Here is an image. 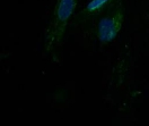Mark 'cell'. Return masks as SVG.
<instances>
[{
  "label": "cell",
  "instance_id": "obj_1",
  "mask_svg": "<svg viewBox=\"0 0 149 126\" xmlns=\"http://www.w3.org/2000/svg\"><path fill=\"white\" fill-rule=\"evenodd\" d=\"M78 0H56L45 33V51L52 53L61 46L68 22L74 14Z\"/></svg>",
  "mask_w": 149,
  "mask_h": 126
},
{
  "label": "cell",
  "instance_id": "obj_2",
  "mask_svg": "<svg viewBox=\"0 0 149 126\" xmlns=\"http://www.w3.org/2000/svg\"><path fill=\"white\" fill-rule=\"evenodd\" d=\"M125 17L124 7L120 5L106 11V14L98 20L97 38L102 43H111L120 33Z\"/></svg>",
  "mask_w": 149,
  "mask_h": 126
},
{
  "label": "cell",
  "instance_id": "obj_3",
  "mask_svg": "<svg viewBox=\"0 0 149 126\" xmlns=\"http://www.w3.org/2000/svg\"><path fill=\"white\" fill-rule=\"evenodd\" d=\"M114 1H118V0H92L84 9L77 15L76 22L83 23V22L91 20L92 17L98 15L101 11H103L104 8L109 7Z\"/></svg>",
  "mask_w": 149,
  "mask_h": 126
}]
</instances>
